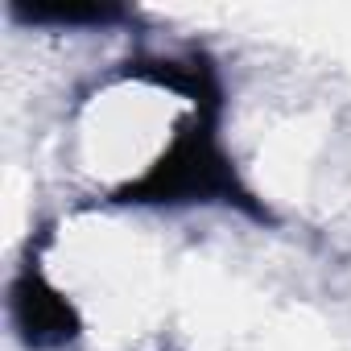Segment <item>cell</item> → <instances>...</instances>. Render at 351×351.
Returning <instances> with one entry per match:
<instances>
[{"mask_svg":"<svg viewBox=\"0 0 351 351\" xmlns=\"http://www.w3.org/2000/svg\"><path fill=\"white\" fill-rule=\"evenodd\" d=\"M13 314H17L21 335L34 347H58V343L75 339V330H79V318L66 306V298H58L38 273H25L13 285Z\"/></svg>","mask_w":351,"mask_h":351,"instance_id":"cell-1","label":"cell"}]
</instances>
